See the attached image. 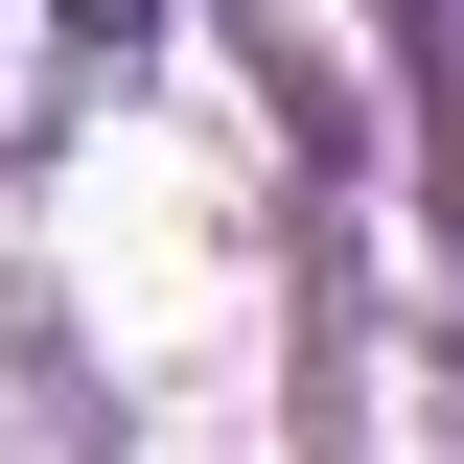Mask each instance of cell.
<instances>
[{
    "label": "cell",
    "mask_w": 464,
    "mask_h": 464,
    "mask_svg": "<svg viewBox=\"0 0 464 464\" xmlns=\"http://www.w3.org/2000/svg\"><path fill=\"white\" fill-rule=\"evenodd\" d=\"M116 70H140V0H0V163H47Z\"/></svg>",
    "instance_id": "cell-1"
}]
</instances>
